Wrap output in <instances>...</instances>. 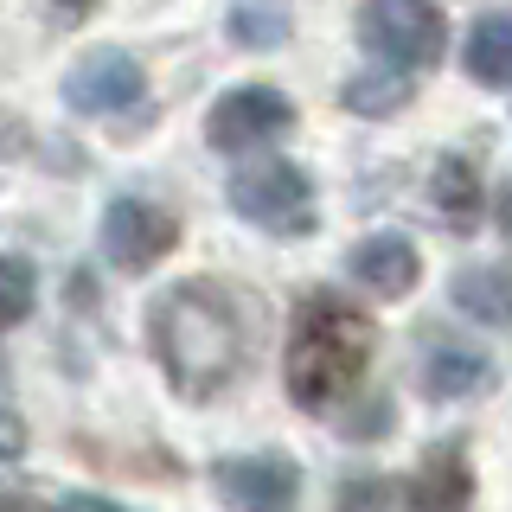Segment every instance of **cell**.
Instances as JSON below:
<instances>
[{"mask_svg":"<svg viewBox=\"0 0 512 512\" xmlns=\"http://www.w3.org/2000/svg\"><path fill=\"white\" fill-rule=\"evenodd\" d=\"M148 352L160 378L186 397V404H212L231 391L250 359V327L237 295L218 276H186L167 295L148 301Z\"/></svg>","mask_w":512,"mask_h":512,"instance_id":"6da1fadb","label":"cell"},{"mask_svg":"<svg viewBox=\"0 0 512 512\" xmlns=\"http://www.w3.org/2000/svg\"><path fill=\"white\" fill-rule=\"evenodd\" d=\"M372 346H378V320L372 308L320 288L295 308L288 320V346H282V391L295 410H340L359 378L372 372Z\"/></svg>","mask_w":512,"mask_h":512,"instance_id":"7a4b0ae2","label":"cell"},{"mask_svg":"<svg viewBox=\"0 0 512 512\" xmlns=\"http://www.w3.org/2000/svg\"><path fill=\"white\" fill-rule=\"evenodd\" d=\"M231 212L250 224V231H269V237H308L320 224V199H314V180L308 167H295L288 154H256L231 173L224 186Z\"/></svg>","mask_w":512,"mask_h":512,"instance_id":"3957f363","label":"cell"},{"mask_svg":"<svg viewBox=\"0 0 512 512\" xmlns=\"http://www.w3.org/2000/svg\"><path fill=\"white\" fill-rule=\"evenodd\" d=\"M359 45L372 52L378 71H397L416 84L448 52V13L423 7V0H372V7H359Z\"/></svg>","mask_w":512,"mask_h":512,"instance_id":"277c9868","label":"cell"},{"mask_svg":"<svg viewBox=\"0 0 512 512\" xmlns=\"http://www.w3.org/2000/svg\"><path fill=\"white\" fill-rule=\"evenodd\" d=\"M96 244H103V263L122 269V276H148L173 256L180 244V212L173 205L148 199V192H116L96 218Z\"/></svg>","mask_w":512,"mask_h":512,"instance_id":"5b68a950","label":"cell"},{"mask_svg":"<svg viewBox=\"0 0 512 512\" xmlns=\"http://www.w3.org/2000/svg\"><path fill=\"white\" fill-rule=\"evenodd\" d=\"M295 128V103L276 84H231L218 90V103L205 109V141L212 154H256L269 141H282Z\"/></svg>","mask_w":512,"mask_h":512,"instance_id":"8992f818","label":"cell"},{"mask_svg":"<svg viewBox=\"0 0 512 512\" xmlns=\"http://www.w3.org/2000/svg\"><path fill=\"white\" fill-rule=\"evenodd\" d=\"M64 103L90 122H116V116H135L148 103V71H141L135 52L122 45H96L64 71Z\"/></svg>","mask_w":512,"mask_h":512,"instance_id":"52a82bcc","label":"cell"},{"mask_svg":"<svg viewBox=\"0 0 512 512\" xmlns=\"http://www.w3.org/2000/svg\"><path fill=\"white\" fill-rule=\"evenodd\" d=\"M212 493L224 512H295L301 506V468L288 455H218Z\"/></svg>","mask_w":512,"mask_h":512,"instance_id":"ba28073f","label":"cell"},{"mask_svg":"<svg viewBox=\"0 0 512 512\" xmlns=\"http://www.w3.org/2000/svg\"><path fill=\"white\" fill-rule=\"evenodd\" d=\"M404 512H474V461L461 436H442L423 448L410 487H404Z\"/></svg>","mask_w":512,"mask_h":512,"instance_id":"9c48e42d","label":"cell"},{"mask_svg":"<svg viewBox=\"0 0 512 512\" xmlns=\"http://www.w3.org/2000/svg\"><path fill=\"white\" fill-rule=\"evenodd\" d=\"M346 276L372 301H404L416 288V276H423V256H416V244L404 231H372L346 250Z\"/></svg>","mask_w":512,"mask_h":512,"instance_id":"30bf717a","label":"cell"},{"mask_svg":"<svg viewBox=\"0 0 512 512\" xmlns=\"http://www.w3.org/2000/svg\"><path fill=\"white\" fill-rule=\"evenodd\" d=\"M493 384V359L474 346H455V340H436L416 359V391L429 397V404H461V397L487 391Z\"/></svg>","mask_w":512,"mask_h":512,"instance_id":"8fae6325","label":"cell"},{"mask_svg":"<svg viewBox=\"0 0 512 512\" xmlns=\"http://www.w3.org/2000/svg\"><path fill=\"white\" fill-rule=\"evenodd\" d=\"M448 301L474 327L512 333V263H461L448 276Z\"/></svg>","mask_w":512,"mask_h":512,"instance_id":"7c38bea8","label":"cell"},{"mask_svg":"<svg viewBox=\"0 0 512 512\" xmlns=\"http://www.w3.org/2000/svg\"><path fill=\"white\" fill-rule=\"evenodd\" d=\"M429 205L448 231H474L480 212H487V192H480V167L468 154H442L429 167Z\"/></svg>","mask_w":512,"mask_h":512,"instance_id":"4fadbf2b","label":"cell"},{"mask_svg":"<svg viewBox=\"0 0 512 512\" xmlns=\"http://www.w3.org/2000/svg\"><path fill=\"white\" fill-rule=\"evenodd\" d=\"M461 71L487 90H512V13H480L461 45Z\"/></svg>","mask_w":512,"mask_h":512,"instance_id":"5bb4252c","label":"cell"},{"mask_svg":"<svg viewBox=\"0 0 512 512\" xmlns=\"http://www.w3.org/2000/svg\"><path fill=\"white\" fill-rule=\"evenodd\" d=\"M410 77H397V71H359V77H346L340 84V103L352 109V116H397V109L410 103Z\"/></svg>","mask_w":512,"mask_h":512,"instance_id":"9a60e30c","label":"cell"},{"mask_svg":"<svg viewBox=\"0 0 512 512\" xmlns=\"http://www.w3.org/2000/svg\"><path fill=\"white\" fill-rule=\"evenodd\" d=\"M224 32H231L237 52H276L295 32V13L288 7H231L224 13Z\"/></svg>","mask_w":512,"mask_h":512,"instance_id":"2e32d148","label":"cell"},{"mask_svg":"<svg viewBox=\"0 0 512 512\" xmlns=\"http://www.w3.org/2000/svg\"><path fill=\"white\" fill-rule=\"evenodd\" d=\"M32 308H39V269L26 256L0 250V333H13Z\"/></svg>","mask_w":512,"mask_h":512,"instance_id":"e0dca14e","label":"cell"},{"mask_svg":"<svg viewBox=\"0 0 512 512\" xmlns=\"http://www.w3.org/2000/svg\"><path fill=\"white\" fill-rule=\"evenodd\" d=\"M391 480L384 474H352L346 487H340V512H391Z\"/></svg>","mask_w":512,"mask_h":512,"instance_id":"ac0fdd59","label":"cell"},{"mask_svg":"<svg viewBox=\"0 0 512 512\" xmlns=\"http://www.w3.org/2000/svg\"><path fill=\"white\" fill-rule=\"evenodd\" d=\"M20 455H26V416L0 404V461H20Z\"/></svg>","mask_w":512,"mask_h":512,"instance_id":"d6986e66","label":"cell"},{"mask_svg":"<svg viewBox=\"0 0 512 512\" xmlns=\"http://www.w3.org/2000/svg\"><path fill=\"white\" fill-rule=\"evenodd\" d=\"M58 512H135V506H122V500H103V493H64Z\"/></svg>","mask_w":512,"mask_h":512,"instance_id":"ffe728a7","label":"cell"},{"mask_svg":"<svg viewBox=\"0 0 512 512\" xmlns=\"http://www.w3.org/2000/svg\"><path fill=\"white\" fill-rule=\"evenodd\" d=\"M493 224H500V237L512 244V180H500V192H493Z\"/></svg>","mask_w":512,"mask_h":512,"instance_id":"44dd1931","label":"cell"}]
</instances>
